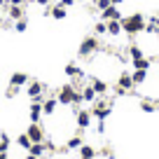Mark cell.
<instances>
[{
    "mask_svg": "<svg viewBox=\"0 0 159 159\" xmlns=\"http://www.w3.org/2000/svg\"><path fill=\"white\" fill-rule=\"evenodd\" d=\"M75 122H77V131L82 134V131H84L87 126L91 124V112H89V110H77V115H75Z\"/></svg>",
    "mask_w": 159,
    "mask_h": 159,
    "instance_id": "cell-4",
    "label": "cell"
},
{
    "mask_svg": "<svg viewBox=\"0 0 159 159\" xmlns=\"http://www.w3.org/2000/svg\"><path fill=\"white\" fill-rule=\"evenodd\" d=\"M10 143H12V138H10V136L5 134V131H2V134H0V152H7Z\"/></svg>",
    "mask_w": 159,
    "mask_h": 159,
    "instance_id": "cell-26",
    "label": "cell"
},
{
    "mask_svg": "<svg viewBox=\"0 0 159 159\" xmlns=\"http://www.w3.org/2000/svg\"><path fill=\"white\" fill-rule=\"evenodd\" d=\"M40 115H42V103L33 101V105H30V122H40Z\"/></svg>",
    "mask_w": 159,
    "mask_h": 159,
    "instance_id": "cell-12",
    "label": "cell"
},
{
    "mask_svg": "<svg viewBox=\"0 0 159 159\" xmlns=\"http://www.w3.org/2000/svg\"><path fill=\"white\" fill-rule=\"evenodd\" d=\"M26 0H10V5H24Z\"/></svg>",
    "mask_w": 159,
    "mask_h": 159,
    "instance_id": "cell-36",
    "label": "cell"
},
{
    "mask_svg": "<svg viewBox=\"0 0 159 159\" xmlns=\"http://www.w3.org/2000/svg\"><path fill=\"white\" fill-rule=\"evenodd\" d=\"M91 87H94L96 94H105V91H108V84H105V80H98V77L91 80Z\"/></svg>",
    "mask_w": 159,
    "mask_h": 159,
    "instance_id": "cell-15",
    "label": "cell"
},
{
    "mask_svg": "<svg viewBox=\"0 0 159 159\" xmlns=\"http://www.w3.org/2000/svg\"><path fill=\"white\" fill-rule=\"evenodd\" d=\"M26 82H28V75H26V73H14L10 77V84L12 87H24Z\"/></svg>",
    "mask_w": 159,
    "mask_h": 159,
    "instance_id": "cell-9",
    "label": "cell"
},
{
    "mask_svg": "<svg viewBox=\"0 0 159 159\" xmlns=\"http://www.w3.org/2000/svg\"><path fill=\"white\" fill-rule=\"evenodd\" d=\"M14 28H16V33H26V28H28V21H26V16L16 21V26H14Z\"/></svg>",
    "mask_w": 159,
    "mask_h": 159,
    "instance_id": "cell-28",
    "label": "cell"
},
{
    "mask_svg": "<svg viewBox=\"0 0 159 159\" xmlns=\"http://www.w3.org/2000/svg\"><path fill=\"white\" fill-rule=\"evenodd\" d=\"M129 59H131V61L143 59V49H140L138 45H131V47H129Z\"/></svg>",
    "mask_w": 159,
    "mask_h": 159,
    "instance_id": "cell-21",
    "label": "cell"
},
{
    "mask_svg": "<svg viewBox=\"0 0 159 159\" xmlns=\"http://www.w3.org/2000/svg\"><path fill=\"white\" fill-rule=\"evenodd\" d=\"M66 148H68V150H80V148H82V136H80V134L73 136V138L66 143Z\"/></svg>",
    "mask_w": 159,
    "mask_h": 159,
    "instance_id": "cell-20",
    "label": "cell"
},
{
    "mask_svg": "<svg viewBox=\"0 0 159 159\" xmlns=\"http://www.w3.org/2000/svg\"><path fill=\"white\" fill-rule=\"evenodd\" d=\"M16 145H19V148H24V150H30V145H33V140L28 138V134H21L19 138H16Z\"/></svg>",
    "mask_w": 159,
    "mask_h": 159,
    "instance_id": "cell-23",
    "label": "cell"
},
{
    "mask_svg": "<svg viewBox=\"0 0 159 159\" xmlns=\"http://www.w3.org/2000/svg\"><path fill=\"white\" fill-rule=\"evenodd\" d=\"M28 152H30V154H35V157H42V154L47 152V148H45V143H33Z\"/></svg>",
    "mask_w": 159,
    "mask_h": 159,
    "instance_id": "cell-19",
    "label": "cell"
},
{
    "mask_svg": "<svg viewBox=\"0 0 159 159\" xmlns=\"http://www.w3.org/2000/svg\"><path fill=\"white\" fill-rule=\"evenodd\" d=\"M131 77H134V84H143L145 80H148V70H134Z\"/></svg>",
    "mask_w": 159,
    "mask_h": 159,
    "instance_id": "cell-18",
    "label": "cell"
},
{
    "mask_svg": "<svg viewBox=\"0 0 159 159\" xmlns=\"http://www.w3.org/2000/svg\"><path fill=\"white\" fill-rule=\"evenodd\" d=\"M26 134H28V138L33 140V143H42V140H45V129H42L38 122H33V124L28 126V131H26Z\"/></svg>",
    "mask_w": 159,
    "mask_h": 159,
    "instance_id": "cell-5",
    "label": "cell"
},
{
    "mask_svg": "<svg viewBox=\"0 0 159 159\" xmlns=\"http://www.w3.org/2000/svg\"><path fill=\"white\" fill-rule=\"evenodd\" d=\"M108 33H110V35H119V33H122V21L110 19V21H108Z\"/></svg>",
    "mask_w": 159,
    "mask_h": 159,
    "instance_id": "cell-16",
    "label": "cell"
},
{
    "mask_svg": "<svg viewBox=\"0 0 159 159\" xmlns=\"http://www.w3.org/2000/svg\"><path fill=\"white\" fill-rule=\"evenodd\" d=\"M77 2H84V0H77Z\"/></svg>",
    "mask_w": 159,
    "mask_h": 159,
    "instance_id": "cell-42",
    "label": "cell"
},
{
    "mask_svg": "<svg viewBox=\"0 0 159 159\" xmlns=\"http://www.w3.org/2000/svg\"><path fill=\"white\" fill-rule=\"evenodd\" d=\"M103 16H105V19H117V21H122V12H119L117 10V5H110L108 7V10H103Z\"/></svg>",
    "mask_w": 159,
    "mask_h": 159,
    "instance_id": "cell-10",
    "label": "cell"
},
{
    "mask_svg": "<svg viewBox=\"0 0 159 159\" xmlns=\"http://www.w3.org/2000/svg\"><path fill=\"white\" fill-rule=\"evenodd\" d=\"M117 87H122V89H126V91H129V89H134V77H131V73H122V75H119V77H117Z\"/></svg>",
    "mask_w": 159,
    "mask_h": 159,
    "instance_id": "cell-7",
    "label": "cell"
},
{
    "mask_svg": "<svg viewBox=\"0 0 159 159\" xmlns=\"http://www.w3.org/2000/svg\"><path fill=\"white\" fill-rule=\"evenodd\" d=\"M145 30V16L143 14H129V16H124L122 19V33H126V35H138V33H143Z\"/></svg>",
    "mask_w": 159,
    "mask_h": 159,
    "instance_id": "cell-1",
    "label": "cell"
},
{
    "mask_svg": "<svg viewBox=\"0 0 159 159\" xmlns=\"http://www.w3.org/2000/svg\"><path fill=\"white\" fill-rule=\"evenodd\" d=\"M96 131H98V134H103V131H105V124H103V119H98V126H96Z\"/></svg>",
    "mask_w": 159,
    "mask_h": 159,
    "instance_id": "cell-33",
    "label": "cell"
},
{
    "mask_svg": "<svg viewBox=\"0 0 159 159\" xmlns=\"http://www.w3.org/2000/svg\"><path fill=\"white\" fill-rule=\"evenodd\" d=\"M150 63H152L150 59H138V61H134V68H136V70H148Z\"/></svg>",
    "mask_w": 159,
    "mask_h": 159,
    "instance_id": "cell-27",
    "label": "cell"
},
{
    "mask_svg": "<svg viewBox=\"0 0 159 159\" xmlns=\"http://www.w3.org/2000/svg\"><path fill=\"white\" fill-rule=\"evenodd\" d=\"M96 98V91H94V87H84V89H82V101H94Z\"/></svg>",
    "mask_w": 159,
    "mask_h": 159,
    "instance_id": "cell-25",
    "label": "cell"
},
{
    "mask_svg": "<svg viewBox=\"0 0 159 159\" xmlns=\"http://www.w3.org/2000/svg\"><path fill=\"white\" fill-rule=\"evenodd\" d=\"M26 159H40V157H35V154H28V157H26Z\"/></svg>",
    "mask_w": 159,
    "mask_h": 159,
    "instance_id": "cell-39",
    "label": "cell"
},
{
    "mask_svg": "<svg viewBox=\"0 0 159 159\" xmlns=\"http://www.w3.org/2000/svg\"><path fill=\"white\" fill-rule=\"evenodd\" d=\"M33 2H38V5H49V0H33Z\"/></svg>",
    "mask_w": 159,
    "mask_h": 159,
    "instance_id": "cell-37",
    "label": "cell"
},
{
    "mask_svg": "<svg viewBox=\"0 0 159 159\" xmlns=\"http://www.w3.org/2000/svg\"><path fill=\"white\" fill-rule=\"evenodd\" d=\"M94 52H98V40L89 35V38H84L82 42H80V52H77V54L87 59V56H91Z\"/></svg>",
    "mask_w": 159,
    "mask_h": 159,
    "instance_id": "cell-3",
    "label": "cell"
},
{
    "mask_svg": "<svg viewBox=\"0 0 159 159\" xmlns=\"http://www.w3.org/2000/svg\"><path fill=\"white\" fill-rule=\"evenodd\" d=\"M96 33H98V35H103V33H108V24H101V21H98V24H96Z\"/></svg>",
    "mask_w": 159,
    "mask_h": 159,
    "instance_id": "cell-30",
    "label": "cell"
},
{
    "mask_svg": "<svg viewBox=\"0 0 159 159\" xmlns=\"http://www.w3.org/2000/svg\"><path fill=\"white\" fill-rule=\"evenodd\" d=\"M94 157H96V150L91 148V145L82 143V148H80V159H94Z\"/></svg>",
    "mask_w": 159,
    "mask_h": 159,
    "instance_id": "cell-14",
    "label": "cell"
},
{
    "mask_svg": "<svg viewBox=\"0 0 159 159\" xmlns=\"http://www.w3.org/2000/svg\"><path fill=\"white\" fill-rule=\"evenodd\" d=\"M0 159H10V157H7V152H0Z\"/></svg>",
    "mask_w": 159,
    "mask_h": 159,
    "instance_id": "cell-38",
    "label": "cell"
},
{
    "mask_svg": "<svg viewBox=\"0 0 159 159\" xmlns=\"http://www.w3.org/2000/svg\"><path fill=\"white\" fill-rule=\"evenodd\" d=\"M110 2H112V5H119V2H122V0H110Z\"/></svg>",
    "mask_w": 159,
    "mask_h": 159,
    "instance_id": "cell-40",
    "label": "cell"
},
{
    "mask_svg": "<svg viewBox=\"0 0 159 159\" xmlns=\"http://www.w3.org/2000/svg\"><path fill=\"white\" fill-rule=\"evenodd\" d=\"M103 154H105V157H110V159L115 157V154H112V150H110V148H105V150H103Z\"/></svg>",
    "mask_w": 159,
    "mask_h": 159,
    "instance_id": "cell-35",
    "label": "cell"
},
{
    "mask_svg": "<svg viewBox=\"0 0 159 159\" xmlns=\"http://www.w3.org/2000/svg\"><path fill=\"white\" fill-rule=\"evenodd\" d=\"M10 19H14V21L24 19V7L21 5H10Z\"/></svg>",
    "mask_w": 159,
    "mask_h": 159,
    "instance_id": "cell-17",
    "label": "cell"
},
{
    "mask_svg": "<svg viewBox=\"0 0 159 159\" xmlns=\"http://www.w3.org/2000/svg\"><path fill=\"white\" fill-rule=\"evenodd\" d=\"M2 5H5V0H0V7H2Z\"/></svg>",
    "mask_w": 159,
    "mask_h": 159,
    "instance_id": "cell-41",
    "label": "cell"
},
{
    "mask_svg": "<svg viewBox=\"0 0 159 159\" xmlns=\"http://www.w3.org/2000/svg\"><path fill=\"white\" fill-rule=\"evenodd\" d=\"M63 73L68 75V77H80V80L84 77V73H82V68H77V66H75V63H68V66H66V70H63Z\"/></svg>",
    "mask_w": 159,
    "mask_h": 159,
    "instance_id": "cell-11",
    "label": "cell"
},
{
    "mask_svg": "<svg viewBox=\"0 0 159 159\" xmlns=\"http://www.w3.org/2000/svg\"><path fill=\"white\" fill-rule=\"evenodd\" d=\"M115 94H117V96H124V94H129V91H126V89H122V87H117V84H115Z\"/></svg>",
    "mask_w": 159,
    "mask_h": 159,
    "instance_id": "cell-32",
    "label": "cell"
},
{
    "mask_svg": "<svg viewBox=\"0 0 159 159\" xmlns=\"http://www.w3.org/2000/svg\"><path fill=\"white\" fill-rule=\"evenodd\" d=\"M49 16H54V19H66V7L63 5H56L49 10Z\"/></svg>",
    "mask_w": 159,
    "mask_h": 159,
    "instance_id": "cell-22",
    "label": "cell"
},
{
    "mask_svg": "<svg viewBox=\"0 0 159 159\" xmlns=\"http://www.w3.org/2000/svg\"><path fill=\"white\" fill-rule=\"evenodd\" d=\"M42 91H45V84H42V82H30V87H28V96L30 98L42 96Z\"/></svg>",
    "mask_w": 159,
    "mask_h": 159,
    "instance_id": "cell-8",
    "label": "cell"
},
{
    "mask_svg": "<svg viewBox=\"0 0 159 159\" xmlns=\"http://www.w3.org/2000/svg\"><path fill=\"white\" fill-rule=\"evenodd\" d=\"M73 2H75V0H61L59 5H63V7H70V5H73Z\"/></svg>",
    "mask_w": 159,
    "mask_h": 159,
    "instance_id": "cell-34",
    "label": "cell"
},
{
    "mask_svg": "<svg viewBox=\"0 0 159 159\" xmlns=\"http://www.w3.org/2000/svg\"><path fill=\"white\" fill-rule=\"evenodd\" d=\"M110 5H112V2H110V0H96V7H98L101 12H103V10H108Z\"/></svg>",
    "mask_w": 159,
    "mask_h": 159,
    "instance_id": "cell-29",
    "label": "cell"
},
{
    "mask_svg": "<svg viewBox=\"0 0 159 159\" xmlns=\"http://www.w3.org/2000/svg\"><path fill=\"white\" fill-rule=\"evenodd\" d=\"M108 115H110L108 103H105V101H96L94 108H91V117H96V119H105Z\"/></svg>",
    "mask_w": 159,
    "mask_h": 159,
    "instance_id": "cell-6",
    "label": "cell"
},
{
    "mask_svg": "<svg viewBox=\"0 0 159 159\" xmlns=\"http://www.w3.org/2000/svg\"><path fill=\"white\" fill-rule=\"evenodd\" d=\"M16 91H19V87H12V84H10V89L5 91V98H14V96H16Z\"/></svg>",
    "mask_w": 159,
    "mask_h": 159,
    "instance_id": "cell-31",
    "label": "cell"
},
{
    "mask_svg": "<svg viewBox=\"0 0 159 159\" xmlns=\"http://www.w3.org/2000/svg\"><path fill=\"white\" fill-rule=\"evenodd\" d=\"M56 101L61 105H80L82 103V91L75 89L73 84H63L59 89V94H56Z\"/></svg>",
    "mask_w": 159,
    "mask_h": 159,
    "instance_id": "cell-2",
    "label": "cell"
},
{
    "mask_svg": "<svg viewBox=\"0 0 159 159\" xmlns=\"http://www.w3.org/2000/svg\"><path fill=\"white\" fill-rule=\"evenodd\" d=\"M157 108H159L157 101H143V103H140V110H143V112H154Z\"/></svg>",
    "mask_w": 159,
    "mask_h": 159,
    "instance_id": "cell-24",
    "label": "cell"
},
{
    "mask_svg": "<svg viewBox=\"0 0 159 159\" xmlns=\"http://www.w3.org/2000/svg\"><path fill=\"white\" fill-rule=\"evenodd\" d=\"M56 105H59V101H56V98H47V101H42V112H45V115H54Z\"/></svg>",
    "mask_w": 159,
    "mask_h": 159,
    "instance_id": "cell-13",
    "label": "cell"
}]
</instances>
